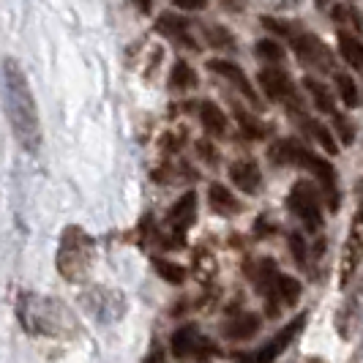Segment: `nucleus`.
<instances>
[{"label": "nucleus", "instance_id": "nucleus-1", "mask_svg": "<svg viewBox=\"0 0 363 363\" xmlns=\"http://www.w3.org/2000/svg\"><path fill=\"white\" fill-rule=\"evenodd\" d=\"M0 82H3V112L9 118V126L14 131V140L22 150L36 153L41 145V121H38V107L33 91L28 85V77L22 72L14 57H3L0 69Z\"/></svg>", "mask_w": 363, "mask_h": 363}, {"label": "nucleus", "instance_id": "nucleus-2", "mask_svg": "<svg viewBox=\"0 0 363 363\" xmlns=\"http://www.w3.org/2000/svg\"><path fill=\"white\" fill-rule=\"evenodd\" d=\"M19 323L38 336H66L77 330L74 314L52 298L19 295Z\"/></svg>", "mask_w": 363, "mask_h": 363}, {"label": "nucleus", "instance_id": "nucleus-3", "mask_svg": "<svg viewBox=\"0 0 363 363\" xmlns=\"http://www.w3.org/2000/svg\"><path fill=\"white\" fill-rule=\"evenodd\" d=\"M93 259V240L79 227H66L60 238V252H57V271L63 273V279L79 281Z\"/></svg>", "mask_w": 363, "mask_h": 363}, {"label": "nucleus", "instance_id": "nucleus-4", "mask_svg": "<svg viewBox=\"0 0 363 363\" xmlns=\"http://www.w3.org/2000/svg\"><path fill=\"white\" fill-rule=\"evenodd\" d=\"M361 262H363V194H361V202H358V211H355V218L350 224V233H347L342 259H339V287L342 290L352 281V276L358 273Z\"/></svg>", "mask_w": 363, "mask_h": 363}, {"label": "nucleus", "instance_id": "nucleus-5", "mask_svg": "<svg viewBox=\"0 0 363 363\" xmlns=\"http://www.w3.org/2000/svg\"><path fill=\"white\" fill-rule=\"evenodd\" d=\"M290 208L292 213L306 224L309 233H317L323 227V205H320V197L314 191V186L306 181H298L290 191Z\"/></svg>", "mask_w": 363, "mask_h": 363}, {"label": "nucleus", "instance_id": "nucleus-6", "mask_svg": "<svg viewBox=\"0 0 363 363\" xmlns=\"http://www.w3.org/2000/svg\"><path fill=\"white\" fill-rule=\"evenodd\" d=\"M303 325H306V314H298L295 320H290L287 325L273 336L271 342H265L259 350L249 352V355H243V358L238 355V361H243V363H276V358H279V355H281V352L295 342V336L303 330Z\"/></svg>", "mask_w": 363, "mask_h": 363}, {"label": "nucleus", "instance_id": "nucleus-7", "mask_svg": "<svg viewBox=\"0 0 363 363\" xmlns=\"http://www.w3.org/2000/svg\"><path fill=\"white\" fill-rule=\"evenodd\" d=\"M298 164H301V167H306L311 175L320 181L323 191H325L328 208L336 213V211H339V181H336V169L330 167V162L320 159V156H314V153L306 150V147H301V153H298Z\"/></svg>", "mask_w": 363, "mask_h": 363}, {"label": "nucleus", "instance_id": "nucleus-8", "mask_svg": "<svg viewBox=\"0 0 363 363\" xmlns=\"http://www.w3.org/2000/svg\"><path fill=\"white\" fill-rule=\"evenodd\" d=\"M257 79H259V88L265 91V96L271 101H284L290 107H301L298 91H295L292 79L284 72H279V69H262V72L257 74Z\"/></svg>", "mask_w": 363, "mask_h": 363}, {"label": "nucleus", "instance_id": "nucleus-9", "mask_svg": "<svg viewBox=\"0 0 363 363\" xmlns=\"http://www.w3.org/2000/svg\"><path fill=\"white\" fill-rule=\"evenodd\" d=\"M208 72H213V74H218V77H224L227 82H233L238 91L249 99V104H259L255 88H252V82L246 79V74H243L240 66L230 63V60H221V57H213V60H208Z\"/></svg>", "mask_w": 363, "mask_h": 363}, {"label": "nucleus", "instance_id": "nucleus-10", "mask_svg": "<svg viewBox=\"0 0 363 363\" xmlns=\"http://www.w3.org/2000/svg\"><path fill=\"white\" fill-rule=\"evenodd\" d=\"M292 47H295V52L301 55L303 63H314V66H320V69H328V66H330V52H328V47L317 36H311V33L292 36Z\"/></svg>", "mask_w": 363, "mask_h": 363}, {"label": "nucleus", "instance_id": "nucleus-11", "mask_svg": "<svg viewBox=\"0 0 363 363\" xmlns=\"http://www.w3.org/2000/svg\"><path fill=\"white\" fill-rule=\"evenodd\" d=\"M230 181L235 183L243 194H257L262 186V175L255 162H235L230 167Z\"/></svg>", "mask_w": 363, "mask_h": 363}, {"label": "nucleus", "instance_id": "nucleus-12", "mask_svg": "<svg viewBox=\"0 0 363 363\" xmlns=\"http://www.w3.org/2000/svg\"><path fill=\"white\" fill-rule=\"evenodd\" d=\"M156 30H159L162 36L169 38V41L181 44V47H197V41H194V38H191V33H189V25H186L183 19L172 17V14H164V17H159V22H156Z\"/></svg>", "mask_w": 363, "mask_h": 363}, {"label": "nucleus", "instance_id": "nucleus-13", "mask_svg": "<svg viewBox=\"0 0 363 363\" xmlns=\"http://www.w3.org/2000/svg\"><path fill=\"white\" fill-rule=\"evenodd\" d=\"M194 216H197V194H194V191H186L181 200L175 202V208L169 211V224H172L178 233H183V230L194 221Z\"/></svg>", "mask_w": 363, "mask_h": 363}, {"label": "nucleus", "instance_id": "nucleus-14", "mask_svg": "<svg viewBox=\"0 0 363 363\" xmlns=\"http://www.w3.org/2000/svg\"><path fill=\"white\" fill-rule=\"evenodd\" d=\"M208 200H211L213 213H218V216H235L238 211H240L235 194H233L227 186H221V183H213V186L208 189Z\"/></svg>", "mask_w": 363, "mask_h": 363}, {"label": "nucleus", "instance_id": "nucleus-15", "mask_svg": "<svg viewBox=\"0 0 363 363\" xmlns=\"http://www.w3.org/2000/svg\"><path fill=\"white\" fill-rule=\"evenodd\" d=\"M271 295L273 298H279L284 306H295V303L301 301V281L292 279V276L279 273L276 281H273V287H271Z\"/></svg>", "mask_w": 363, "mask_h": 363}, {"label": "nucleus", "instance_id": "nucleus-16", "mask_svg": "<svg viewBox=\"0 0 363 363\" xmlns=\"http://www.w3.org/2000/svg\"><path fill=\"white\" fill-rule=\"evenodd\" d=\"M200 345V336H197V328L194 325H186L181 330H175L172 333V352L178 355V358H189V355H194V350Z\"/></svg>", "mask_w": 363, "mask_h": 363}, {"label": "nucleus", "instance_id": "nucleus-17", "mask_svg": "<svg viewBox=\"0 0 363 363\" xmlns=\"http://www.w3.org/2000/svg\"><path fill=\"white\" fill-rule=\"evenodd\" d=\"M257 330H259V317L257 314H243V317H235L230 320V325L224 328V333L235 342H243V339H252Z\"/></svg>", "mask_w": 363, "mask_h": 363}, {"label": "nucleus", "instance_id": "nucleus-18", "mask_svg": "<svg viewBox=\"0 0 363 363\" xmlns=\"http://www.w3.org/2000/svg\"><path fill=\"white\" fill-rule=\"evenodd\" d=\"M339 52L352 69H363V44L352 33H347V30L339 33Z\"/></svg>", "mask_w": 363, "mask_h": 363}, {"label": "nucleus", "instance_id": "nucleus-19", "mask_svg": "<svg viewBox=\"0 0 363 363\" xmlns=\"http://www.w3.org/2000/svg\"><path fill=\"white\" fill-rule=\"evenodd\" d=\"M200 121L211 134H221L227 128V118H224V112L213 101H202L200 104Z\"/></svg>", "mask_w": 363, "mask_h": 363}, {"label": "nucleus", "instance_id": "nucleus-20", "mask_svg": "<svg viewBox=\"0 0 363 363\" xmlns=\"http://www.w3.org/2000/svg\"><path fill=\"white\" fill-rule=\"evenodd\" d=\"M306 91L314 96V104H317V109H320V112L339 115V112H336V101H333V96H330V91H328L325 85H320L317 79H306Z\"/></svg>", "mask_w": 363, "mask_h": 363}, {"label": "nucleus", "instance_id": "nucleus-21", "mask_svg": "<svg viewBox=\"0 0 363 363\" xmlns=\"http://www.w3.org/2000/svg\"><path fill=\"white\" fill-rule=\"evenodd\" d=\"M169 85H172V88H178V91H189V88H194V85H197V74L191 72V66H189V63L178 60V63H175V69H172V77H169Z\"/></svg>", "mask_w": 363, "mask_h": 363}, {"label": "nucleus", "instance_id": "nucleus-22", "mask_svg": "<svg viewBox=\"0 0 363 363\" xmlns=\"http://www.w3.org/2000/svg\"><path fill=\"white\" fill-rule=\"evenodd\" d=\"M298 153H301V145L298 143H290V140H281L271 147V159L279 167L281 164H298Z\"/></svg>", "mask_w": 363, "mask_h": 363}, {"label": "nucleus", "instance_id": "nucleus-23", "mask_svg": "<svg viewBox=\"0 0 363 363\" xmlns=\"http://www.w3.org/2000/svg\"><path fill=\"white\" fill-rule=\"evenodd\" d=\"M336 88H339V96H342V101H345L347 107H358V85L352 82V77L350 74H336Z\"/></svg>", "mask_w": 363, "mask_h": 363}, {"label": "nucleus", "instance_id": "nucleus-24", "mask_svg": "<svg viewBox=\"0 0 363 363\" xmlns=\"http://www.w3.org/2000/svg\"><path fill=\"white\" fill-rule=\"evenodd\" d=\"M255 52L259 60H268V63H281V60H284V50H281L276 41H268V38L257 41Z\"/></svg>", "mask_w": 363, "mask_h": 363}, {"label": "nucleus", "instance_id": "nucleus-25", "mask_svg": "<svg viewBox=\"0 0 363 363\" xmlns=\"http://www.w3.org/2000/svg\"><path fill=\"white\" fill-rule=\"evenodd\" d=\"M153 265H156V271H159V276H162L164 281H169V284H183L186 271H183L181 265L167 262V259H153Z\"/></svg>", "mask_w": 363, "mask_h": 363}, {"label": "nucleus", "instance_id": "nucleus-26", "mask_svg": "<svg viewBox=\"0 0 363 363\" xmlns=\"http://www.w3.org/2000/svg\"><path fill=\"white\" fill-rule=\"evenodd\" d=\"M205 36H208V41H211L213 47H218V50H233V47H235L233 33H230L227 28H221V25H211V28L205 30Z\"/></svg>", "mask_w": 363, "mask_h": 363}, {"label": "nucleus", "instance_id": "nucleus-27", "mask_svg": "<svg viewBox=\"0 0 363 363\" xmlns=\"http://www.w3.org/2000/svg\"><path fill=\"white\" fill-rule=\"evenodd\" d=\"M306 126H309L311 134H314V137L320 140V145H323L328 150V156H336V153H339L336 137H333V134H330V131H328V128L323 126V123H314V121H311V123H306Z\"/></svg>", "mask_w": 363, "mask_h": 363}, {"label": "nucleus", "instance_id": "nucleus-28", "mask_svg": "<svg viewBox=\"0 0 363 363\" xmlns=\"http://www.w3.org/2000/svg\"><path fill=\"white\" fill-rule=\"evenodd\" d=\"M235 118H238V123H240V128H243L249 137H255V140L265 137V126H262L259 121H255V115H249V112H243V109L238 107L235 109Z\"/></svg>", "mask_w": 363, "mask_h": 363}, {"label": "nucleus", "instance_id": "nucleus-29", "mask_svg": "<svg viewBox=\"0 0 363 363\" xmlns=\"http://www.w3.org/2000/svg\"><path fill=\"white\" fill-rule=\"evenodd\" d=\"M290 249H292V257H295V262L301 265V268H306V240L301 233H292L290 235Z\"/></svg>", "mask_w": 363, "mask_h": 363}, {"label": "nucleus", "instance_id": "nucleus-30", "mask_svg": "<svg viewBox=\"0 0 363 363\" xmlns=\"http://www.w3.org/2000/svg\"><path fill=\"white\" fill-rule=\"evenodd\" d=\"M333 123H336V128H339L342 143H345V145H352V140H355V128L347 123L345 115H333Z\"/></svg>", "mask_w": 363, "mask_h": 363}, {"label": "nucleus", "instance_id": "nucleus-31", "mask_svg": "<svg viewBox=\"0 0 363 363\" xmlns=\"http://www.w3.org/2000/svg\"><path fill=\"white\" fill-rule=\"evenodd\" d=\"M197 153H200V156H202V159H205L208 164H216V162H218L216 147L211 145L208 140H200V143H197Z\"/></svg>", "mask_w": 363, "mask_h": 363}, {"label": "nucleus", "instance_id": "nucleus-32", "mask_svg": "<svg viewBox=\"0 0 363 363\" xmlns=\"http://www.w3.org/2000/svg\"><path fill=\"white\" fill-rule=\"evenodd\" d=\"M175 9H183V11H202L208 6V0H169Z\"/></svg>", "mask_w": 363, "mask_h": 363}, {"label": "nucleus", "instance_id": "nucleus-33", "mask_svg": "<svg viewBox=\"0 0 363 363\" xmlns=\"http://www.w3.org/2000/svg\"><path fill=\"white\" fill-rule=\"evenodd\" d=\"M262 25H265V28H271L273 33H279V36H290L292 38V33L287 30V25H281V22H276V19L265 17V19H262Z\"/></svg>", "mask_w": 363, "mask_h": 363}, {"label": "nucleus", "instance_id": "nucleus-34", "mask_svg": "<svg viewBox=\"0 0 363 363\" xmlns=\"http://www.w3.org/2000/svg\"><path fill=\"white\" fill-rule=\"evenodd\" d=\"M150 363H164V355L159 347H153V355H150Z\"/></svg>", "mask_w": 363, "mask_h": 363}, {"label": "nucleus", "instance_id": "nucleus-35", "mask_svg": "<svg viewBox=\"0 0 363 363\" xmlns=\"http://www.w3.org/2000/svg\"><path fill=\"white\" fill-rule=\"evenodd\" d=\"M134 3L140 6V11H143V14H147V11H150V0H134Z\"/></svg>", "mask_w": 363, "mask_h": 363}, {"label": "nucleus", "instance_id": "nucleus-36", "mask_svg": "<svg viewBox=\"0 0 363 363\" xmlns=\"http://www.w3.org/2000/svg\"><path fill=\"white\" fill-rule=\"evenodd\" d=\"M317 3H320V6H325V0H317Z\"/></svg>", "mask_w": 363, "mask_h": 363}]
</instances>
